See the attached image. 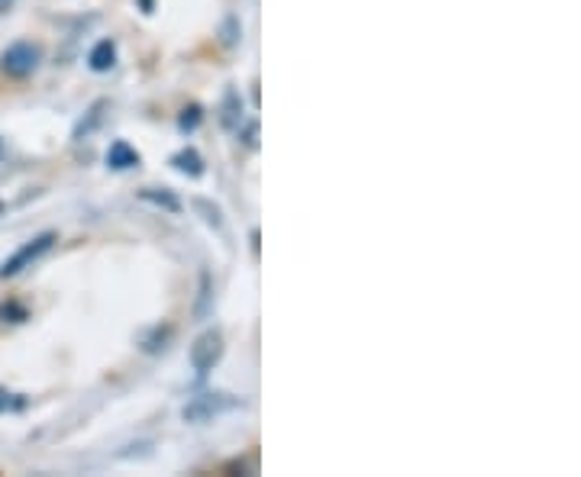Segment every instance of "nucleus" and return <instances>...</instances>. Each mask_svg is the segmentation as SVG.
Returning <instances> with one entry per match:
<instances>
[{
    "label": "nucleus",
    "instance_id": "nucleus-7",
    "mask_svg": "<svg viewBox=\"0 0 581 477\" xmlns=\"http://www.w3.org/2000/svg\"><path fill=\"white\" fill-rule=\"evenodd\" d=\"M172 165H175V171H181V175H188V178H201V175H204V158H201L194 149L175 152V155H172Z\"/></svg>",
    "mask_w": 581,
    "mask_h": 477
},
{
    "label": "nucleus",
    "instance_id": "nucleus-10",
    "mask_svg": "<svg viewBox=\"0 0 581 477\" xmlns=\"http://www.w3.org/2000/svg\"><path fill=\"white\" fill-rule=\"evenodd\" d=\"M104 111H108V101H98L91 111H88V117L81 119L78 126H75V142H81V139H88L91 132H94V126L104 119Z\"/></svg>",
    "mask_w": 581,
    "mask_h": 477
},
{
    "label": "nucleus",
    "instance_id": "nucleus-9",
    "mask_svg": "<svg viewBox=\"0 0 581 477\" xmlns=\"http://www.w3.org/2000/svg\"><path fill=\"white\" fill-rule=\"evenodd\" d=\"M139 201L155 204V207H162V210H168V214H178V210H181V201H178L172 191H159V188H146V191H139Z\"/></svg>",
    "mask_w": 581,
    "mask_h": 477
},
{
    "label": "nucleus",
    "instance_id": "nucleus-8",
    "mask_svg": "<svg viewBox=\"0 0 581 477\" xmlns=\"http://www.w3.org/2000/svg\"><path fill=\"white\" fill-rule=\"evenodd\" d=\"M88 65H91V72H111L116 65V46L111 39H101L94 49H91V55H88Z\"/></svg>",
    "mask_w": 581,
    "mask_h": 477
},
{
    "label": "nucleus",
    "instance_id": "nucleus-2",
    "mask_svg": "<svg viewBox=\"0 0 581 477\" xmlns=\"http://www.w3.org/2000/svg\"><path fill=\"white\" fill-rule=\"evenodd\" d=\"M39 62H42V52H39V46H33V42H13V46H7L3 49V55H0V72L7 75V78H29L36 68H39Z\"/></svg>",
    "mask_w": 581,
    "mask_h": 477
},
{
    "label": "nucleus",
    "instance_id": "nucleus-15",
    "mask_svg": "<svg viewBox=\"0 0 581 477\" xmlns=\"http://www.w3.org/2000/svg\"><path fill=\"white\" fill-rule=\"evenodd\" d=\"M10 7H13V0H0V16H3V13H7Z\"/></svg>",
    "mask_w": 581,
    "mask_h": 477
},
{
    "label": "nucleus",
    "instance_id": "nucleus-11",
    "mask_svg": "<svg viewBox=\"0 0 581 477\" xmlns=\"http://www.w3.org/2000/svg\"><path fill=\"white\" fill-rule=\"evenodd\" d=\"M178 126H181V132L198 129V126H201V107H198V104L185 107V111H181V117H178Z\"/></svg>",
    "mask_w": 581,
    "mask_h": 477
},
{
    "label": "nucleus",
    "instance_id": "nucleus-6",
    "mask_svg": "<svg viewBox=\"0 0 581 477\" xmlns=\"http://www.w3.org/2000/svg\"><path fill=\"white\" fill-rule=\"evenodd\" d=\"M220 123H224V129H239V126H242V98H239L236 88H227V94H224Z\"/></svg>",
    "mask_w": 581,
    "mask_h": 477
},
{
    "label": "nucleus",
    "instance_id": "nucleus-16",
    "mask_svg": "<svg viewBox=\"0 0 581 477\" xmlns=\"http://www.w3.org/2000/svg\"><path fill=\"white\" fill-rule=\"evenodd\" d=\"M0 214H3V201H0Z\"/></svg>",
    "mask_w": 581,
    "mask_h": 477
},
{
    "label": "nucleus",
    "instance_id": "nucleus-5",
    "mask_svg": "<svg viewBox=\"0 0 581 477\" xmlns=\"http://www.w3.org/2000/svg\"><path fill=\"white\" fill-rule=\"evenodd\" d=\"M108 165H111L114 171H129V168H136V165H139V152H136L129 142L116 139L114 145L108 149Z\"/></svg>",
    "mask_w": 581,
    "mask_h": 477
},
{
    "label": "nucleus",
    "instance_id": "nucleus-14",
    "mask_svg": "<svg viewBox=\"0 0 581 477\" xmlns=\"http://www.w3.org/2000/svg\"><path fill=\"white\" fill-rule=\"evenodd\" d=\"M255 136H258V123H249V126H245V139H242V142H245L249 149H255Z\"/></svg>",
    "mask_w": 581,
    "mask_h": 477
},
{
    "label": "nucleus",
    "instance_id": "nucleus-4",
    "mask_svg": "<svg viewBox=\"0 0 581 477\" xmlns=\"http://www.w3.org/2000/svg\"><path fill=\"white\" fill-rule=\"evenodd\" d=\"M239 410V400L230 394H201L185 407V420L188 423H211L214 416H224Z\"/></svg>",
    "mask_w": 581,
    "mask_h": 477
},
{
    "label": "nucleus",
    "instance_id": "nucleus-13",
    "mask_svg": "<svg viewBox=\"0 0 581 477\" xmlns=\"http://www.w3.org/2000/svg\"><path fill=\"white\" fill-rule=\"evenodd\" d=\"M207 300H211V278L204 274V278H201V304H198V317H204V310H207Z\"/></svg>",
    "mask_w": 581,
    "mask_h": 477
},
{
    "label": "nucleus",
    "instance_id": "nucleus-3",
    "mask_svg": "<svg viewBox=\"0 0 581 477\" xmlns=\"http://www.w3.org/2000/svg\"><path fill=\"white\" fill-rule=\"evenodd\" d=\"M191 368L204 377V374H211L217 364H220V358H224V333L220 330H204L194 343H191Z\"/></svg>",
    "mask_w": 581,
    "mask_h": 477
},
{
    "label": "nucleus",
    "instance_id": "nucleus-12",
    "mask_svg": "<svg viewBox=\"0 0 581 477\" xmlns=\"http://www.w3.org/2000/svg\"><path fill=\"white\" fill-rule=\"evenodd\" d=\"M13 410H23V397L0 387V413H13Z\"/></svg>",
    "mask_w": 581,
    "mask_h": 477
},
{
    "label": "nucleus",
    "instance_id": "nucleus-1",
    "mask_svg": "<svg viewBox=\"0 0 581 477\" xmlns=\"http://www.w3.org/2000/svg\"><path fill=\"white\" fill-rule=\"evenodd\" d=\"M52 245H55V233H39L36 238L23 242L10 258H3V265H0V281L16 278V274H23L26 268H33Z\"/></svg>",
    "mask_w": 581,
    "mask_h": 477
}]
</instances>
